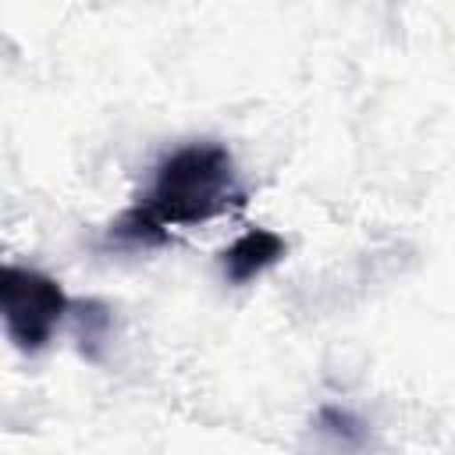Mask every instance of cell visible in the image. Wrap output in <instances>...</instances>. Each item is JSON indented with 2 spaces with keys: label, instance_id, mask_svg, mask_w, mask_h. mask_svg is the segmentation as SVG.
I'll use <instances>...</instances> for the list:
<instances>
[{
  "label": "cell",
  "instance_id": "6da1fadb",
  "mask_svg": "<svg viewBox=\"0 0 455 455\" xmlns=\"http://www.w3.org/2000/svg\"><path fill=\"white\" fill-rule=\"evenodd\" d=\"M245 203V188L235 174V156L228 146L213 139L185 142L160 156L153 167L149 188L139 196V210H146L160 228H188L231 213Z\"/></svg>",
  "mask_w": 455,
  "mask_h": 455
},
{
  "label": "cell",
  "instance_id": "7a4b0ae2",
  "mask_svg": "<svg viewBox=\"0 0 455 455\" xmlns=\"http://www.w3.org/2000/svg\"><path fill=\"white\" fill-rule=\"evenodd\" d=\"M68 309H71V299L57 277L36 267H18V263H7L0 270V316L18 352L25 355L43 352Z\"/></svg>",
  "mask_w": 455,
  "mask_h": 455
},
{
  "label": "cell",
  "instance_id": "3957f363",
  "mask_svg": "<svg viewBox=\"0 0 455 455\" xmlns=\"http://www.w3.org/2000/svg\"><path fill=\"white\" fill-rule=\"evenodd\" d=\"M288 252L284 235L270 228H245L224 252H220V274L228 284H249L263 277L270 267H277Z\"/></svg>",
  "mask_w": 455,
  "mask_h": 455
},
{
  "label": "cell",
  "instance_id": "277c9868",
  "mask_svg": "<svg viewBox=\"0 0 455 455\" xmlns=\"http://www.w3.org/2000/svg\"><path fill=\"white\" fill-rule=\"evenodd\" d=\"M313 427L323 437H331L338 448H345V451H366L370 448V427H366V419L355 416L345 405H320L316 416H313Z\"/></svg>",
  "mask_w": 455,
  "mask_h": 455
},
{
  "label": "cell",
  "instance_id": "5b68a950",
  "mask_svg": "<svg viewBox=\"0 0 455 455\" xmlns=\"http://www.w3.org/2000/svg\"><path fill=\"white\" fill-rule=\"evenodd\" d=\"M107 242L128 245V249H153V245H167L171 235H167V228H160L146 210L128 206V210L107 228Z\"/></svg>",
  "mask_w": 455,
  "mask_h": 455
},
{
  "label": "cell",
  "instance_id": "8992f818",
  "mask_svg": "<svg viewBox=\"0 0 455 455\" xmlns=\"http://www.w3.org/2000/svg\"><path fill=\"white\" fill-rule=\"evenodd\" d=\"M75 334H78V352L96 363L110 334V309L100 299H82L75 306Z\"/></svg>",
  "mask_w": 455,
  "mask_h": 455
}]
</instances>
